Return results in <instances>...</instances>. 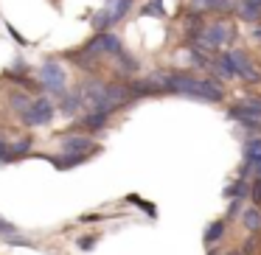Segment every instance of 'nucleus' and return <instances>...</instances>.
Segmentation results:
<instances>
[{
    "instance_id": "obj_1",
    "label": "nucleus",
    "mask_w": 261,
    "mask_h": 255,
    "mask_svg": "<svg viewBox=\"0 0 261 255\" xmlns=\"http://www.w3.org/2000/svg\"><path fill=\"white\" fill-rule=\"evenodd\" d=\"M149 81L154 84L158 93H174V96H186V98H197V101H211L219 104L225 98V87L214 79H197L191 73H182V70H174V73H154L149 76Z\"/></svg>"
},
{
    "instance_id": "obj_2",
    "label": "nucleus",
    "mask_w": 261,
    "mask_h": 255,
    "mask_svg": "<svg viewBox=\"0 0 261 255\" xmlns=\"http://www.w3.org/2000/svg\"><path fill=\"white\" fill-rule=\"evenodd\" d=\"M233 34H236L233 23H227V20H216V23L202 25V31H199V37L191 42V48L199 51V53H216L222 45H227V42L233 40Z\"/></svg>"
},
{
    "instance_id": "obj_3",
    "label": "nucleus",
    "mask_w": 261,
    "mask_h": 255,
    "mask_svg": "<svg viewBox=\"0 0 261 255\" xmlns=\"http://www.w3.org/2000/svg\"><path fill=\"white\" fill-rule=\"evenodd\" d=\"M132 3H135V0H107V3L93 14V20H90L93 31L98 34V31H110L113 25H118L121 20L132 12Z\"/></svg>"
},
{
    "instance_id": "obj_4",
    "label": "nucleus",
    "mask_w": 261,
    "mask_h": 255,
    "mask_svg": "<svg viewBox=\"0 0 261 255\" xmlns=\"http://www.w3.org/2000/svg\"><path fill=\"white\" fill-rule=\"evenodd\" d=\"M54 115H57V104L51 101V98H34V101H29V107L20 112V121H23L25 126H45L54 121Z\"/></svg>"
},
{
    "instance_id": "obj_5",
    "label": "nucleus",
    "mask_w": 261,
    "mask_h": 255,
    "mask_svg": "<svg viewBox=\"0 0 261 255\" xmlns=\"http://www.w3.org/2000/svg\"><path fill=\"white\" fill-rule=\"evenodd\" d=\"M82 51H85L87 56L98 59V56H115V53L124 51V45H121V37L118 34H113V31H98L90 42H85Z\"/></svg>"
},
{
    "instance_id": "obj_6",
    "label": "nucleus",
    "mask_w": 261,
    "mask_h": 255,
    "mask_svg": "<svg viewBox=\"0 0 261 255\" xmlns=\"http://www.w3.org/2000/svg\"><path fill=\"white\" fill-rule=\"evenodd\" d=\"M37 79H40V87L48 93H54V96H62L65 87H68V73H65L62 65L57 62H45L40 70H37Z\"/></svg>"
},
{
    "instance_id": "obj_7",
    "label": "nucleus",
    "mask_w": 261,
    "mask_h": 255,
    "mask_svg": "<svg viewBox=\"0 0 261 255\" xmlns=\"http://www.w3.org/2000/svg\"><path fill=\"white\" fill-rule=\"evenodd\" d=\"M62 152L96 154V152H98V146L93 143V137H87V135H65V137H62Z\"/></svg>"
},
{
    "instance_id": "obj_8",
    "label": "nucleus",
    "mask_w": 261,
    "mask_h": 255,
    "mask_svg": "<svg viewBox=\"0 0 261 255\" xmlns=\"http://www.w3.org/2000/svg\"><path fill=\"white\" fill-rule=\"evenodd\" d=\"M110 112H113V109H107V107H90L85 112V118H82V126L90 129V132H101L104 126L110 124Z\"/></svg>"
},
{
    "instance_id": "obj_9",
    "label": "nucleus",
    "mask_w": 261,
    "mask_h": 255,
    "mask_svg": "<svg viewBox=\"0 0 261 255\" xmlns=\"http://www.w3.org/2000/svg\"><path fill=\"white\" fill-rule=\"evenodd\" d=\"M211 68H214V73H216V76H222V79H239L236 59H233V53H230V51L216 53L214 62H211Z\"/></svg>"
},
{
    "instance_id": "obj_10",
    "label": "nucleus",
    "mask_w": 261,
    "mask_h": 255,
    "mask_svg": "<svg viewBox=\"0 0 261 255\" xmlns=\"http://www.w3.org/2000/svg\"><path fill=\"white\" fill-rule=\"evenodd\" d=\"M261 165V137H253L244 146V165H242V177H247L250 171H255Z\"/></svg>"
},
{
    "instance_id": "obj_11",
    "label": "nucleus",
    "mask_w": 261,
    "mask_h": 255,
    "mask_svg": "<svg viewBox=\"0 0 261 255\" xmlns=\"http://www.w3.org/2000/svg\"><path fill=\"white\" fill-rule=\"evenodd\" d=\"M93 154H79V152H65V154H59V157H48L54 163V168H59V171H68V168H76V165H85L87 160H90Z\"/></svg>"
},
{
    "instance_id": "obj_12",
    "label": "nucleus",
    "mask_w": 261,
    "mask_h": 255,
    "mask_svg": "<svg viewBox=\"0 0 261 255\" xmlns=\"http://www.w3.org/2000/svg\"><path fill=\"white\" fill-rule=\"evenodd\" d=\"M233 59H236V70H239V79H247V81H258V70L253 68V62L247 59V53L244 51H230Z\"/></svg>"
},
{
    "instance_id": "obj_13",
    "label": "nucleus",
    "mask_w": 261,
    "mask_h": 255,
    "mask_svg": "<svg viewBox=\"0 0 261 255\" xmlns=\"http://www.w3.org/2000/svg\"><path fill=\"white\" fill-rule=\"evenodd\" d=\"M236 12L244 23H258L261 20V0H239Z\"/></svg>"
},
{
    "instance_id": "obj_14",
    "label": "nucleus",
    "mask_w": 261,
    "mask_h": 255,
    "mask_svg": "<svg viewBox=\"0 0 261 255\" xmlns=\"http://www.w3.org/2000/svg\"><path fill=\"white\" fill-rule=\"evenodd\" d=\"M242 227L247 233H261V208H258V205H247V208H244Z\"/></svg>"
},
{
    "instance_id": "obj_15",
    "label": "nucleus",
    "mask_w": 261,
    "mask_h": 255,
    "mask_svg": "<svg viewBox=\"0 0 261 255\" xmlns=\"http://www.w3.org/2000/svg\"><path fill=\"white\" fill-rule=\"evenodd\" d=\"M197 12H208V14H225L230 12V0H191Z\"/></svg>"
},
{
    "instance_id": "obj_16",
    "label": "nucleus",
    "mask_w": 261,
    "mask_h": 255,
    "mask_svg": "<svg viewBox=\"0 0 261 255\" xmlns=\"http://www.w3.org/2000/svg\"><path fill=\"white\" fill-rule=\"evenodd\" d=\"M82 107H85V101H82V93L76 90V93H62V104H59V109H62L65 115H79L82 112Z\"/></svg>"
},
{
    "instance_id": "obj_17",
    "label": "nucleus",
    "mask_w": 261,
    "mask_h": 255,
    "mask_svg": "<svg viewBox=\"0 0 261 255\" xmlns=\"http://www.w3.org/2000/svg\"><path fill=\"white\" fill-rule=\"evenodd\" d=\"M227 221L225 219H216V221H211L208 224V230H205V244H216L222 236H225V230H227Z\"/></svg>"
},
{
    "instance_id": "obj_18",
    "label": "nucleus",
    "mask_w": 261,
    "mask_h": 255,
    "mask_svg": "<svg viewBox=\"0 0 261 255\" xmlns=\"http://www.w3.org/2000/svg\"><path fill=\"white\" fill-rule=\"evenodd\" d=\"M9 149H12V157H23V154H29L31 149H34V137H20V140L9 143Z\"/></svg>"
},
{
    "instance_id": "obj_19",
    "label": "nucleus",
    "mask_w": 261,
    "mask_h": 255,
    "mask_svg": "<svg viewBox=\"0 0 261 255\" xmlns=\"http://www.w3.org/2000/svg\"><path fill=\"white\" fill-rule=\"evenodd\" d=\"M244 191H247V182H244V177H239V180H233L230 185L225 188V196L227 199H242Z\"/></svg>"
},
{
    "instance_id": "obj_20",
    "label": "nucleus",
    "mask_w": 261,
    "mask_h": 255,
    "mask_svg": "<svg viewBox=\"0 0 261 255\" xmlns=\"http://www.w3.org/2000/svg\"><path fill=\"white\" fill-rule=\"evenodd\" d=\"M141 14H143V17H158V20H163V17H166L163 0H152V3H146V6L141 9Z\"/></svg>"
},
{
    "instance_id": "obj_21",
    "label": "nucleus",
    "mask_w": 261,
    "mask_h": 255,
    "mask_svg": "<svg viewBox=\"0 0 261 255\" xmlns=\"http://www.w3.org/2000/svg\"><path fill=\"white\" fill-rule=\"evenodd\" d=\"M29 101H31L29 93H12V107L17 109V112H23V109L29 107Z\"/></svg>"
},
{
    "instance_id": "obj_22",
    "label": "nucleus",
    "mask_w": 261,
    "mask_h": 255,
    "mask_svg": "<svg viewBox=\"0 0 261 255\" xmlns=\"http://www.w3.org/2000/svg\"><path fill=\"white\" fill-rule=\"evenodd\" d=\"M0 163H14V157H12V149H9L6 137H0Z\"/></svg>"
},
{
    "instance_id": "obj_23",
    "label": "nucleus",
    "mask_w": 261,
    "mask_h": 255,
    "mask_svg": "<svg viewBox=\"0 0 261 255\" xmlns=\"http://www.w3.org/2000/svg\"><path fill=\"white\" fill-rule=\"evenodd\" d=\"M3 238H6V244H20V247H34V244H31L29 238L17 236V233H12V236H3Z\"/></svg>"
},
{
    "instance_id": "obj_24",
    "label": "nucleus",
    "mask_w": 261,
    "mask_h": 255,
    "mask_svg": "<svg viewBox=\"0 0 261 255\" xmlns=\"http://www.w3.org/2000/svg\"><path fill=\"white\" fill-rule=\"evenodd\" d=\"M12 233H17V227H14L12 221H6L3 216H0V236H12Z\"/></svg>"
},
{
    "instance_id": "obj_25",
    "label": "nucleus",
    "mask_w": 261,
    "mask_h": 255,
    "mask_svg": "<svg viewBox=\"0 0 261 255\" xmlns=\"http://www.w3.org/2000/svg\"><path fill=\"white\" fill-rule=\"evenodd\" d=\"M239 210H242V199H230V205H227V219H233Z\"/></svg>"
},
{
    "instance_id": "obj_26",
    "label": "nucleus",
    "mask_w": 261,
    "mask_h": 255,
    "mask_svg": "<svg viewBox=\"0 0 261 255\" xmlns=\"http://www.w3.org/2000/svg\"><path fill=\"white\" fill-rule=\"evenodd\" d=\"M79 247H82V249L96 247V236H82V238H79Z\"/></svg>"
},
{
    "instance_id": "obj_27",
    "label": "nucleus",
    "mask_w": 261,
    "mask_h": 255,
    "mask_svg": "<svg viewBox=\"0 0 261 255\" xmlns=\"http://www.w3.org/2000/svg\"><path fill=\"white\" fill-rule=\"evenodd\" d=\"M253 37H255V40H261V25H258V29H253Z\"/></svg>"
}]
</instances>
